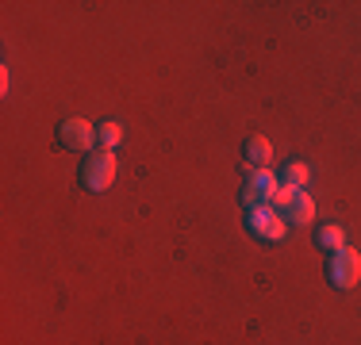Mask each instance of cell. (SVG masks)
I'll list each match as a JSON object with an SVG mask.
<instances>
[{
    "label": "cell",
    "mask_w": 361,
    "mask_h": 345,
    "mask_svg": "<svg viewBox=\"0 0 361 345\" xmlns=\"http://www.w3.org/2000/svg\"><path fill=\"white\" fill-rule=\"evenodd\" d=\"M269 161H273L269 138H265V134H250V138H246V165H250V169H269Z\"/></svg>",
    "instance_id": "52a82bcc"
},
{
    "label": "cell",
    "mask_w": 361,
    "mask_h": 345,
    "mask_svg": "<svg viewBox=\"0 0 361 345\" xmlns=\"http://www.w3.org/2000/svg\"><path fill=\"white\" fill-rule=\"evenodd\" d=\"M326 280L334 284L338 291H350L354 284L361 280V253L350 246H342L338 253L326 257Z\"/></svg>",
    "instance_id": "277c9868"
},
{
    "label": "cell",
    "mask_w": 361,
    "mask_h": 345,
    "mask_svg": "<svg viewBox=\"0 0 361 345\" xmlns=\"http://www.w3.org/2000/svg\"><path fill=\"white\" fill-rule=\"evenodd\" d=\"M273 207H277L281 215H285L288 227H304V222L315 219V200L304 192V188H288L281 184L277 196H273Z\"/></svg>",
    "instance_id": "7a4b0ae2"
},
{
    "label": "cell",
    "mask_w": 361,
    "mask_h": 345,
    "mask_svg": "<svg viewBox=\"0 0 361 345\" xmlns=\"http://www.w3.org/2000/svg\"><path fill=\"white\" fill-rule=\"evenodd\" d=\"M77 177H81L85 192H104L111 180H116V150L85 153V161H81V169H77Z\"/></svg>",
    "instance_id": "6da1fadb"
},
{
    "label": "cell",
    "mask_w": 361,
    "mask_h": 345,
    "mask_svg": "<svg viewBox=\"0 0 361 345\" xmlns=\"http://www.w3.org/2000/svg\"><path fill=\"white\" fill-rule=\"evenodd\" d=\"M307 177H312V172H307L304 161H288L285 172H281V184H288V188H304V184H307Z\"/></svg>",
    "instance_id": "30bf717a"
},
{
    "label": "cell",
    "mask_w": 361,
    "mask_h": 345,
    "mask_svg": "<svg viewBox=\"0 0 361 345\" xmlns=\"http://www.w3.org/2000/svg\"><path fill=\"white\" fill-rule=\"evenodd\" d=\"M277 188H281V180L273 177L269 169H250V172H246V184H243V203H246V211H250V207L273 203Z\"/></svg>",
    "instance_id": "5b68a950"
},
{
    "label": "cell",
    "mask_w": 361,
    "mask_h": 345,
    "mask_svg": "<svg viewBox=\"0 0 361 345\" xmlns=\"http://www.w3.org/2000/svg\"><path fill=\"white\" fill-rule=\"evenodd\" d=\"M246 230H250L257 242H281L288 234V222L273 203H265V207H250V211H246Z\"/></svg>",
    "instance_id": "3957f363"
},
{
    "label": "cell",
    "mask_w": 361,
    "mask_h": 345,
    "mask_svg": "<svg viewBox=\"0 0 361 345\" xmlns=\"http://www.w3.org/2000/svg\"><path fill=\"white\" fill-rule=\"evenodd\" d=\"M58 142H62L66 150L89 153L92 146H97V127H92L89 119H66V123L58 127Z\"/></svg>",
    "instance_id": "8992f818"
},
{
    "label": "cell",
    "mask_w": 361,
    "mask_h": 345,
    "mask_svg": "<svg viewBox=\"0 0 361 345\" xmlns=\"http://www.w3.org/2000/svg\"><path fill=\"white\" fill-rule=\"evenodd\" d=\"M315 246L326 249V253H338V249L346 246V234H342L338 222H319V227H315Z\"/></svg>",
    "instance_id": "ba28073f"
},
{
    "label": "cell",
    "mask_w": 361,
    "mask_h": 345,
    "mask_svg": "<svg viewBox=\"0 0 361 345\" xmlns=\"http://www.w3.org/2000/svg\"><path fill=\"white\" fill-rule=\"evenodd\" d=\"M97 142L104 146V150H116L119 142H123V127L116 123V119H108V123L97 127Z\"/></svg>",
    "instance_id": "9c48e42d"
}]
</instances>
